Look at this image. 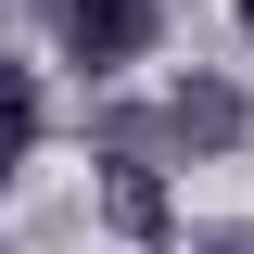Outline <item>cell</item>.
<instances>
[{"label": "cell", "instance_id": "obj_1", "mask_svg": "<svg viewBox=\"0 0 254 254\" xmlns=\"http://www.w3.org/2000/svg\"><path fill=\"white\" fill-rule=\"evenodd\" d=\"M51 26H64V64L115 76V64H140L165 38V0H51Z\"/></svg>", "mask_w": 254, "mask_h": 254}, {"label": "cell", "instance_id": "obj_2", "mask_svg": "<svg viewBox=\"0 0 254 254\" xmlns=\"http://www.w3.org/2000/svg\"><path fill=\"white\" fill-rule=\"evenodd\" d=\"M153 127H165V140H178V153H242V140H254V102L229 89V76H178Z\"/></svg>", "mask_w": 254, "mask_h": 254}, {"label": "cell", "instance_id": "obj_3", "mask_svg": "<svg viewBox=\"0 0 254 254\" xmlns=\"http://www.w3.org/2000/svg\"><path fill=\"white\" fill-rule=\"evenodd\" d=\"M102 229H115V242H178V203H165V178L153 165H102Z\"/></svg>", "mask_w": 254, "mask_h": 254}, {"label": "cell", "instance_id": "obj_4", "mask_svg": "<svg viewBox=\"0 0 254 254\" xmlns=\"http://www.w3.org/2000/svg\"><path fill=\"white\" fill-rule=\"evenodd\" d=\"M26 153H38V76H26V64H0V178H13Z\"/></svg>", "mask_w": 254, "mask_h": 254}, {"label": "cell", "instance_id": "obj_5", "mask_svg": "<svg viewBox=\"0 0 254 254\" xmlns=\"http://www.w3.org/2000/svg\"><path fill=\"white\" fill-rule=\"evenodd\" d=\"M190 254H254V216H229V229H190Z\"/></svg>", "mask_w": 254, "mask_h": 254}, {"label": "cell", "instance_id": "obj_6", "mask_svg": "<svg viewBox=\"0 0 254 254\" xmlns=\"http://www.w3.org/2000/svg\"><path fill=\"white\" fill-rule=\"evenodd\" d=\"M242 38H254V0H242Z\"/></svg>", "mask_w": 254, "mask_h": 254}]
</instances>
